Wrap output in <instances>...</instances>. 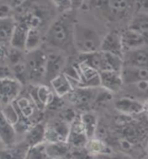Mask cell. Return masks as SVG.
Here are the masks:
<instances>
[{
    "instance_id": "1",
    "label": "cell",
    "mask_w": 148,
    "mask_h": 159,
    "mask_svg": "<svg viewBox=\"0 0 148 159\" xmlns=\"http://www.w3.org/2000/svg\"><path fill=\"white\" fill-rule=\"evenodd\" d=\"M74 24L72 19L66 15L56 19L46 35L48 45L58 49H65L71 43L73 44Z\"/></svg>"
},
{
    "instance_id": "2",
    "label": "cell",
    "mask_w": 148,
    "mask_h": 159,
    "mask_svg": "<svg viewBox=\"0 0 148 159\" xmlns=\"http://www.w3.org/2000/svg\"><path fill=\"white\" fill-rule=\"evenodd\" d=\"M102 39L94 29L75 23L73 27V45L80 53H91L100 50Z\"/></svg>"
},
{
    "instance_id": "3",
    "label": "cell",
    "mask_w": 148,
    "mask_h": 159,
    "mask_svg": "<svg viewBox=\"0 0 148 159\" xmlns=\"http://www.w3.org/2000/svg\"><path fill=\"white\" fill-rule=\"evenodd\" d=\"M79 61L86 64L98 72L109 70L121 72L124 66L123 58L102 51L91 53H80Z\"/></svg>"
},
{
    "instance_id": "4",
    "label": "cell",
    "mask_w": 148,
    "mask_h": 159,
    "mask_svg": "<svg viewBox=\"0 0 148 159\" xmlns=\"http://www.w3.org/2000/svg\"><path fill=\"white\" fill-rule=\"evenodd\" d=\"M46 61L47 53L39 48L35 51L27 52L25 65L30 80L38 83L42 80H45Z\"/></svg>"
},
{
    "instance_id": "5",
    "label": "cell",
    "mask_w": 148,
    "mask_h": 159,
    "mask_svg": "<svg viewBox=\"0 0 148 159\" xmlns=\"http://www.w3.org/2000/svg\"><path fill=\"white\" fill-rule=\"evenodd\" d=\"M23 84L14 77L0 79V99L3 105L14 102L19 98Z\"/></svg>"
},
{
    "instance_id": "6",
    "label": "cell",
    "mask_w": 148,
    "mask_h": 159,
    "mask_svg": "<svg viewBox=\"0 0 148 159\" xmlns=\"http://www.w3.org/2000/svg\"><path fill=\"white\" fill-rule=\"evenodd\" d=\"M70 125L65 120H57L46 128V143H64L68 141Z\"/></svg>"
},
{
    "instance_id": "7",
    "label": "cell",
    "mask_w": 148,
    "mask_h": 159,
    "mask_svg": "<svg viewBox=\"0 0 148 159\" xmlns=\"http://www.w3.org/2000/svg\"><path fill=\"white\" fill-rule=\"evenodd\" d=\"M66 64L65 56L59 52H51L47 53L46 69L45 75V80L51 82L56 76L64 73Z\"/></svg>"
},
{
    "instance_id": "8",
    "label": "cell",
    "mask_w": 148,
    "mask_h": 159,
    "mask_svg": "<svg viewBox=\"0 0 148 159\" xmlns=\"http://www.w3.org/2000/svg\"><path fill=\"white\" fill-rule=\"evenodd\" d=\"M51 87L44 84L36 85L30 91V97L33 99L37 108L49 107L54 101L55 95Z\"/></svg>"
},
{
    "instance_id": "9",
    "label": "cell",
    "mask_w": 148,
    "mask_h": 159,
    "mask_svg": "<svg viewBox=\"0 0 148 159\" xmlns=\"http://www.w3.org/2000/svg\"><path fill=\"white\" fill-rule=\"evenodd\" d=\"M88 139L84 129L80 116L75 117L70 125V134L67 143L75 148H84L87 144Z\"/></svg>"
},
{
    "instance_id": "10",
    "label": "cell",
    "mask_w": 148,
    "mask_h": 159,
    "mask_svg": "<svg viewBox=\"0 0 148 159\" xmlns=\"http://www.w3.org/2000/svg\"><path fill=\"white\" fill-rule=\"evenodd\" d=\"M121 76L124 84L132 85L148 82V68L124 65L121 69Z\"/></svg>"
},
{
    "instance_id": "11",
    "label": "cell",
    "mask_w": 148,
    "mask_h": 159,
    "mask_svg": "<svg viewBox=\"0 0 148 159\" xmlns=\"http://www.w3.org/2000/svg\"><path fill=\"white\" fill-rule=\"evenodd\" d=\"M99 51L109 52V53L123 58L125 51H124V47L122 44L121 34H119L115 32H111L105 35L102 39Z\"/></svg>"
},
{
    "instance_id": "12",
    "label": "cell",
    "mask_w": 148,
    "mask_h": 159,
    "mask_svg": "<svg viewBox=\"0 0 148 159\" xmlns=\"http://www.w3.org/2000/svg\"><path fill=\"white\" fill-rule=\"evenodd\" d=\"M99 77L100 86L110 93L118 92L124 84L121 72L119 71H102L99 72Z\"/></svg>"
},
{
    "instance_id": "13",
    "label": "cell",
    "mask_w": 148,
    "mask_h": 159,
    "mask_svg": "<svg viewBox=\"0 0 148 159\" xmlns=\"http://www.w3.org/2000/svg\"><path fill=\"white\" fill-rule=\"evenodd\" d=\"M79 69V85L85 88H95L100 86L99 72L85 63L78 61Z\"/></svg>"
},
{
    "instance_id": "14",
    "label": "cell",
    "mask_w": 148,
    "mask_h": 159,
    "mask_svg": "<svg viewBox=\"0 0 148 159\" xmlns=\"http://www.w3.org/2000/svg\"><path fill=\"white\" fill-rule=\"evenodd\" d=\"M124 65L148 68V51L143 47L125 52Z\"/></svg>"
},
{
    "instance_id": "15",
    "label": "cell",
    "mask_w": 148,
    "mask_h": 159,
    "mask_svg": "<svg viewBox=\"0 0 148 159\" xmlns=\"http://www.w3.org/2000/svg\"><path fill=\"white\" fill-rule=\"evenodd\" d=\"M115 108L126 116L138 115L144 111L145 106L138 100L129 98V97H122L115 101Z\"/></svg>"
},
{
    "instance_id": "16",
    "label": "cell",
    "mask_w": 148,
    "mask_h": 159,
    "mask_svg": "<svg viewBox=\"0 0 148 159\" xmlns=\"http://www.w3.org/2000/svg\"><path fill=\"white\" fill-rule=\"evenodd\" d=\"M17 130L12 123L5 118L2 111H0V141L5 147H11L16 144Z\"/></svg>"
},
{
    "instance_id": "17",
    "label": "cell",
    "mask_w": 148,
    "mask_h": 159,
    "mask_svg": "<svg viewBox=\"0 0 148 159\" xmlns=\"http://www.w3.org/2000/svg\"><path fill=\"white\" fill-rule=\"evenodd\" d=\"M121 39L125 52L141 48L148 42V39L141 34L130 29H127L121 34Z\"/></svg>"
},
{
    "instance_id": "18",
    "label": "cell",
    "mask_w": 148,
    "mask_h": 159,
    "mask_svg": "<svg viewBox=\"0 0 148 159\" xmlns=\"http://www.w3.org/2000/svg\"><path fill=\"white\" fill-rule=\"evenodd\" d=\"M50 85L58 97H63L73 92V85L72 83V80L65 73H62L51 80Z\"/></svg>"
},
{
    "instance_id": "19",
    "label": "cell",
    "mask_w": 148,
    "mask_h": 159,
    "mask_svg": "<svg viewBox=\"0 0 148 159\" xmlns=\"http://www.w3.org/2000/svg\"><path fill=\"white\" fill-rule=\"evenodd\" d=\"M30 145L24 140L0 150V159H26Z\"/></svg>"
},
{
    "instance_id": "20",
    "label": "cell",
    "mask_w": 148,
    "mask_h": 159,
    "mask_svg": "<svg viewBox=\"0 0 148 159\" xmlns=\"http://www.w3.org/2000/svg\"><path fill=\"white\" fill-rule=\"evenodd\" d=\"M17 21L14 18L8 17L0 19V45L5 47H11V41L12 39L15 28L17 26Z\"/></svg>"
},
{
    "instance_id": "21",
    "label": "cell",
    "mask_w": 148,
    "mask_h": 159,
    "mask_svg": "<svg viewBox=\"0 0 148 159\" xmlns=\"http://www.w3.org/2000/svg\"><path fill=\"white\" fill-rule=\"evenodd\" d=\"M46 126L42 122H36L29 128L25 132L24 139L30 147L39 144L46 142Z\"/></svg>"
},
{
    "instance_id": "22",
    "label": "cell",
    "mask_w": 148,
    "mask_h": 159,
    "mask_svg": "<svg viewBox=\"0 0 148 159\" xmlns=\"http://www.w3.org/2000/svg\"><path fill=\"white\" fill-rule=\"evenodd\" d=\"M15 107L17 108L20 116L25 119H31L35 114L36 110V104L34 103L33 99L25 97V96H19L13 102ZM31 121V120H30Z\"/></svg>"
},
{
    "instance_id": "23",
    "label": "cell",
    "mask_w": 148,
    "mask_h": 159,
    "mask_svg": "<svg viewBox=\"0 0 148 159\" xmlns=\"http://www.w3.org/2000/svg\"><path fill=\"white\" fill-rule=\"evenodd\" d=\"M128 29L141 34L148 39V13L139 12L130 21Z\"/></svg>"
},
{
    "instance_id": "24",
    "label": "cell",
    "mask_w": 148,
    "mask_h": 159,
    "mask_svg": "<svg viewBox=\"0 0 148 159\" xmlns=\"http://www.w3.org/2000/svg\"><path fill=\"white\" fill-rule=\"evenodd\" d=\"M29 27L25 24L18 23L15 28L12 39L11 41V47L19 50L25 51V43Z\"/></svg>"
},
{
    "instance_id": "25",
    "label": "cell",
    "mask_w": 148,
    "mask_h": 159,
    "mask_svg": "<svg viewBox=\"0 0 148 159\" xmlns=\"http://www.w3.org/2000/svg\"><path fill=\"white\" fill-rule=\"evenodd\" d=\"M48 153L52 159H66L70 152L71 145L64 143H46Z\"/></svg>"
},
{
    "instance_id": "26",
    "label": "cell",
    "mask_w": 148,
    "mask_h": 159,
    "mask_svg": "<svg viewBox=\"0 0 148 159\" xmlns=\"http://www.w3.org/2000/svg\"><path fill=\"white\" fill-rule=\"evenodd\" d=\"M80 120L83 124L84 129L85 131L88 139L90 140L93 138L97 131L98 124L97 116L93 113H84L80 116Z\"/></svg>"
},
{
    "instance_id": "27",
    "label": "cell",
    "mask_w": 148,
    "mask_h": 159,
    "mask_svg": "<svg viewBox=\"0 0 148 159\" xmlns=\"http://www.w3.org/2000/svg\"><path fill=\"white\" fill-rule=\"evenodd\" d=\"M42 42L41 34L39 33L37 27H32L29 28L26 38V43H25V52L35 51L39 48Z\"/></svg>"
},
{
    "instance_id": "28",
    "label": "cell",
    "mask_w": 148,
    "mask_h": 159,
    "mask_svg": "<svg viewBox=\"0 0 148 159\" xmlns=\"http://www.w3.org/2000/svg\"><path fill=\"white\" fill-rule=\"evenodd\" d=\"M107 5L112 14L121 16L130 9L132 0H107Z\"/></svg>"
},
{
    "instance_id": "29",
    "label": "cell",
    "mask_w": 148,
    "mask_h": 159,
    "mask_svg": "<svg viewBox=\"0 0 148 159\" xmlns=\"http://www.w3.org/2000/svg\"><path fill=\"white\" fill-rule=\"evenodd\" d=\"M85 148L87 149L88 152L90 154L93 155H105L110 151L109 148L104 142H102L99 139H94V138H92L88 141Z\"/></svg>"
},
{
    "instance_id": "30",
    "label": "cell",
    "mask_w": 148,
    "mask_h": 159,
    "mask_svg": "<svg viewBox=\"0 0 148 159\" xmlns=\"http://www.w3.org/2000/svg\"><path fill=\"white\" fill-rule=\"evenodd\" d=\"M26 159H52L46 149V143H42L30 148Z\"/></svg>"
},
{
    "instance_id": "31",
    "label": "cell",
    "mask_w": 148,
    "mask_h": 159,
    "mask_svg": "<svg viewBox=\"0 0 148 159\" xmlns=\"http://www.w3.org/2000/svg\"><path fill=\"white\" fill-rule=\"evenodd\" d=\"M92 88H85V87H80L77 92H73L72 94V99H73L74 102L76 104H86L92 99H93V92H92Z\"/></svg>"
},
{
    "instance_id": "32",
    "label": "cell",
    "mask_w": 148,
    "mask_h": 159,
    "mask_svg": "<svg viewBox=\"0 0 148 159\" xmlns=\"http://www.w3.org/2000/svg\"><path fill=\"white\" fill-rule=\"evenodd\" d=\"M5 118L9 121L11 123H12L14 126L19 122L20 120V115H19V111L17 108L15 107V105L12 103H10L7 105H4L3 108L1 110Z\"/></svg>"
},
{
    "instance_id": "33",
    "label": "cell",
    "mask_w": 148,
    "mask_h": 159,
    "mask_svg": "<svg viewBox=\"0 0 148 159\" xmlns=\"http://www.w3.org/2000/svg\"><path fill=\"white\" fill-rule=\"evenodd\" d=\"M24 51H22V50H19V49L12 48V47L11 50L8 51L6 58H8L11 66L19 64L20 62H23V53H22Z\"/></svg>"
},
{
    "instance_id": "34",
    "label": "cell",
    "mask_w": 148,
    "mask_h": 159,
    "mask_svg": "<svg viewBox=\"0 0 148 159\" xmlns=\"http://www.w3.org/2000/svg\"><path fill=\"white\" fill-rule=\"evenodd\" d=\"M56 8L62 12H66L72 11V5L70 0H51Z\"/></svg>"
},
{
    "instance_id": "35",
    "label": "cell",
    "mask_w": 148,
    "mask_h": 159,
    "mask_svg": "<svg viewBox=\"0 0 148 159\" xmlns=\"http://www.w3.org/2000/svg\"><path fill=\"white\" fill-rule=\"evenodd\" d=\"M12 8L8 4L0 3V19H5L8 17H11Z\"/></svg>"
},
{
    "instance_id": "36",
    "label": "cell",
    "mask_w": 148,
    "mask_h": 159,
    "mask_svg": "<svg viewBox=\"0 0 148 159\" xmlns=\"http://www.w3.org/2000/svg\"><path fill=\"white\" fill-rule=\"evenodd\" d=\"M13 77L11 67L5 64H0V79Z\"/></svg>"
},
{
    "instance_id": "37",
    "label": "cell",
    "mask_w": 148,
    "mask_h": 159,
    "mask_svg": "<svg viewBox=\"0 0 148 159\" xmlns=\"http://www.w3.org/2000/svg\"><path fill=\"white\" fill-rule=\"evenodd\" d=\"M70 1L72 5V10L79 9L85 2V0H70Z\"/></svg>"
},
{
    "instance_id": "38",
    "label": "cell",
    "mask_w": 148,
    "mask_h": 159,
    "mask_svg": "<svg viewBox=\"0 0 148 159\" xmlns=\"http://www.w3.org/2000/svg\"><path fill=\"white\" fill-rule=\"evenodd\" d=\"M142 7L144 9V12L148 13V0H143L142 1Z\"/></svg>"
},
{
    "instance_id": "39",
    "label": "cell",
    "mask_w": 148,
    "mask_h": 159,
    "mask_svg": "<svg viewBox=\"0 0 148 159\" xmlns=\"http://www.w3.org/2000/svg\"><path fill=\"white\" fill-rule=\"evenodd\" d=\"M146 157H147L148 158V143L147 144H146Z\"/></svg>"
},
{
    "instance_id": "40",
    "label": "cell",
    "mask_w": 148,
    "mask_h": 159,
    "mask_svg": "<svg viewBox=\"0 0 148 159\" xmlns=\"http://www.w3.org/2000/svg\"><path fill=\"white\" fill-rule=\"evenodd\" d=\"M3 103H2V101H1V99H0V111L2 110V108H3Z\"/></svg>"
},
{
    "instance_id": "41",
    "label": "cell",
    "mask_w": 148,
    "mask_h": 159,
    "mask_svg": "<svg viewBox=\"0 0 148 159\" xmlns=\"http://www.w3.org/2000/svg\"><path fill=\"white\" fill-rule=\"evenodd\" d=\"M147 159H148V158H147Z\"/></svg>"
}]
</instances>
